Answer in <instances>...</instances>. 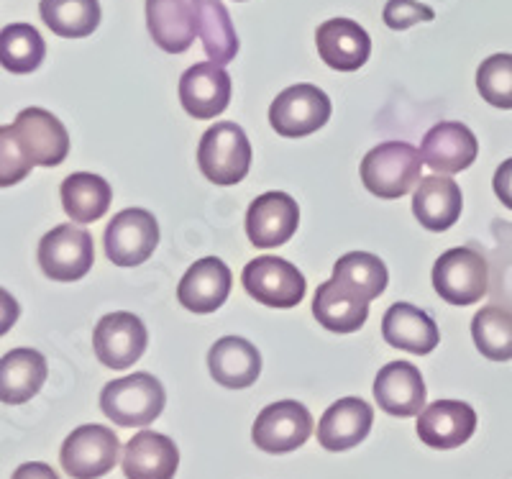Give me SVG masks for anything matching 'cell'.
I'll return each instance as SVG.
<instances>
[{"label": "cell", "instance_id": "1", "mask_svg": "<svg viewBox=\"0 0 512 479\" xmlns=\"http://www.w3.org/2000/svg\"><path fill=\"white\" fill-rule=\"evenodd\" d=\"M167 392L149 372H136L103 387L100 410L121 428H144L162 415Z\"/></svg>", "mask_w": 512, "mask_h": 479}, {"label": "cell", "instance_id": "2", "mask_svg": "<svg viewBox=\"0 0 512 479\" xmlns=\"http://www.w3.org/2000/svg\"><path fill=\"white\" fill-rule=\"evenodd\" d=\"M423 157L408 141H384L361 159V182L382 200H397L420 182Z\"/></svg>", "mask_w": 512, "mask_h": 479}, {"label": "cell", "instance_id": "3", "mask_svg": "<svg viewBox=\"0 0 512 479\" xmlns=\"http://www.w3.org/2000/svg\"><path fill=\"white\" fill-rule=\"evenodd\" d=\"M200 172L216 185H239L251 167V144L239 123L221 121L210 126L198 147Z\"/></svg>", "mask_w": 512, "mask_h": 479}, {"label": "cell", "instance_id": "4", "mask_svg": "<svg viewBox=\"0 0 512 479\" xmlns=\"http://www.w3.org/2000/svg\"><path fill=\"white\" fill-rule=\"evenodd\" d=\"M433 287L451 305H472L487 295V259L469 246H456L433 264Z\"/></svg>", "mask_w": 512, "mask_h": 479}, {"label": "cell", "instance_id": "5", "mask_svg": "<svg viewBox=\"0 0 512 479\" xmlns=\"http://www.w3.org/2000/svg\"><path fill=\"white\" fill-rule=\"evenodd\" d=\"M121 454V441L111 428L90 423L64 439L59 462L72 479H98L111 472Z\"/></svg>", "mask_w": 512, "mask_h": 479}, {"label": "cell", "instance_id": "6", "mask_svg": "<svg viewBox=\"0 0 512 479\" xmlns=\"http://www.w3.org/2000/svg\"><path fill=\"white\" fill-rule=\"evenodd\" d=\"M331 118V98L310 82L282 90L269 108V123L277 136L300 139L323 129Z\"/></svg>", "mask_w": 512, "mask_h": 479}, {"label": "cell", "instance_id": "7", "mask_svg": "<svg viewBox=\"0 0 512 479\" xmlns=\"http://www.w3.org/2000/svg\"><path fill=\"white\" fill-rule=\"evenodd\" d=\"M95 246L93 236L80 226L62 223L52 228L44 239L39 241V264L41 272L49 280L75 282L82 280L93 269Z\"/></svg>", "mask_w": 512, "mask_h": 479}, {"label": "cell", "instance_id": "8", "mask_svg": "<svg viewBox=\"0 0 512 479\" xmlns=\"http://www.w3.org/2000/svg\"><path fill=\"white\" fill-rule=\"evenodd\" d=\"M159 244V223L144 208H126L105 228V254L118 267H139Z\"/></svg>", "mask_w": 512, "mask_h": 479}, {"label": "cell", "instance_id": "9", "mask_svg": "<svg viewBox=\"0 0 512 479\" xmlns=\"http://www.w3.org/2000/svg\"><path fill=\"white\" fill-rule=\"evenodd\" d=\"M244 290L269 308H295L305 298L303 272L280 257H259L244 267Z\"/></svg>", "mask_w": 512, "mask_h": 479}, {"label": "cell", "instance_id": "10", "mask_svg": "<svg viewBox=\"0 0 512 479\" xmlns=\"http://www.w3.org/2000/svg\"><path fill=\"white\" fill-rule=\"evenodd\" d=\"M313 433V415L297 400H280L256 415L251 428V439L267 454H287L310 439Z\"/></svg>", "mask_w": 512, "mask_h": 479}, {"label": "cell", "instance_id": "11", "mask_svg": "<svg viewBox=\"0 0 512 479\" xmlns=\"http://www.w3.org/2000/svg\"><path fill=\"white\" fill-rule=\"evenodd\" d=\"M149 333L144 321L134 313H108L98 321L93 333L95 357L111 369H128L144 357Z\"/></svg>", "mask_w": 512, "mask_h": 479}, {"label": "cell", "instance_id": "12", "mask_svg": "<svg viewBox=\"0 0 512 479\" xmlns=\"http://www.w3.org/2000/svg\"><path fill=\"white\" fill-rule=\"evenodd\" d=\"M13 131L39 167H59L70 154V134L64 123L44 108H24L13 121Z\"/></svg>", "mask_w": 512, "mask_h": 479}, {"label": "cell", "instance_id": "13", "mask_svg": "<svg viewBox=\"0 0 512 479\" xmlns=\"http://www.w3.org/2000/svg\"><path fill=\"white\" fill-rule=\"evenodd\" d=\"M300 223L297 200L287 193H264L246 211V236L259 249H274L295 236Z\"/></svg>", "mask_w": 512, "mask_h": 479}, {"label": "cell", "instance_id": "14", "mask_svg": "<svg viewBox=\"0 0 512 479\" xmlns=\"http://www.w3.org/2000/svg\"><path fill=\"white\" fill-rule=\"evenodd\" d=\"M180 103L192 118H216L231 103V77L216 62L192 65L180 80Z\"/></svg>", "mask_w": 512, "mask_h": 479}, {"label": "cell", "instance_id": "15", "mask_svg": "<svg viewBox=\"0 0 512 479\" xmlns=\"http://www.w3.org/2000/svg\"><path fill=\"white\" fill-rule=\"evenodd\" d=\"M479 154V141L469 126L459 121H443L425 134L420 144V157L431 170L454 175L472 167Z\"/></svg>", "mask_w": 512, "mask_h": 479}, {"label": "cell", "instance_id": "16", "mask_svg": "<svg viewBox=\"0 0 512 479\" xmlns=\"http://www.w3.org/2000/svg\"><path fill=\"white\" fill-rule=\"evenodd\" d=\"M477 431V413L461 400H438L420 410L418 436L431 449H456Z\"/></svg>", "mask_w": 512, "mask_h": 479}, {"label": "cell", "instance_id": "17", "mask_svg": "<svg viewBox=\"0 0 512 479\" xmlns=\"http://www.w3.org/2000/svg\"><path fill=\"white\" fill-rule=\"evenodd\" d=\"M233 275L228 264L218 257H203L185 272L177 287V300L192 313L208 316L221 308L231 293Z\"/></svg>", "mask_w": 512, "mask_h": 479}, {"label": "cell", "instance_id": "18", "mask_svg": "<svg viewBox=\"0 0 512 479\" xmlns=\"http://www.w3.org/2000/svg\"><path fill=\"white\" fill-rule=\"evenodd\" d=\"M320 59L336 72H356L367 65L372 39L351 18H331L315 31Z\"/></svg>", "mask_w": 512, "mask_h": 479}, {"label": "cell", "instance_id": "19", "mask_svg": "<svg viewBox=\"0 0 512 479\" xmlns=\"http://www.w3.org/2000/svg\"><path fill=\"white\" fill-rule=\"evenodd\" d=\"M374 398L384 413L413 418L425 408L423 374L410 362H390L379 369L374 380Z\"/></svg>", "mask_w": 512, "mask_h": 479}, {"label": "cell", "instance_id": "20", "mask_svg": "<svg viewBox=\"0 0 512 479\" xmlns=\"http://www.w3.org/2000/svg\"><path fill=\"white\" fill-rule=\"evenodd\" d=\"M372 423V405L361 398L338 400L320 418L318 444L326 451H349L367 439Z\"/></svg>", "mask_w": 512, "mask_h": 479}, {"label": "cell", "instance_id": "21", "mask_svg": "<svg viewBox=\"0 0 512 479\" xmlns=\"http://www.w3.org/2000/svg\"><path fill=\"white\" fill-rule=\"evenodd\" d=\"M180 467V451L169 436L157 431H141L123 451L126 479H175Z\"/></svg>", "mask_w": 512, "mask_h": 479}, {"label": "cell", "instance_id": "22", "mask_svg": "<svg viewBox=\"0 0 512 479\" xmlns=\"http://www.w3.org/2000/svg\"><path fill=\"white\" fill-rule=\"evenodd\" d=\"M208 369L218 385L228 390L251 387L262 374V354L241 336H223L208 351Z\"/></svg>", "mask_w": 512, "mask_h": 479}, {"label": "cell", "instance_id": "23", "mask_svg": "<svg viewBox=\"0 0 512 479\" xmlns=\"http://www.w3.org/2000/svg\"><path fill=\"white\" fill-rule=\"evenodd\" d=\"M146 26L154 44L167 54H182L195 41V11L187 0H146Z\"/></svg>", "mask_w": 512, "mask_h": 479}, {"label": "cell", "instance_id": "24", "mask_svg": "<svg viewBox=\"0 0 512 479\" xmlns=\"http://www.w3.org/2000/svg\"><path fill=\"white\" fill-rule=\"evenodd\" d=\"M464 198L456 180L441 175H428L418 182L413 195V213L420 226L428 231H448L461 216Z\"/></svg>", "mask_w": 512, "mask_h": 479}, {"label": "cell", "instance_id": "25", "mask_svg": "<svg viewBox=\"0 0 512 479\" xmlns=\"http://www.w3.org/2000/svg\"><path fill=\"white\" fill-rule=\"evenodd\" d=\"M384 341L410 354H431L441 341L436 321L410 303H395L382 318Z\"/></svg>", "mask_w": 512, "mask_h": 479}, {"label": "cell", "instance_id": "26", "mask_svg": "<svg viewBox=\"0 0 512 479\" xmlns=\"http://www.w3.org/2000/svg\"><path fill=\"white\" fill-rule=\"evenodd\" d=\"M47 359L36 349H11L0 357V403H29L47 382Z\"/></svg>", "mask_w": 512, "mask_h": 479}, {"label": "cell", "instance_id": "27", "mask_svg": "<svg viewBox=\"0 0 512 479\" xmlns=\"http://www.w3.org/2000/svg\"><path fill=\"white\" fill-rule=\"evenodd\" d=\"M313 316L323 328L333 333H354L359 331L369 318V300L349 293L333 280L323 282L315 290Z\"/></svg>", "mask_w": 512, "mask_h": 479}, {"label": "cell", "instance_id": "28", "mask_svg": "<svg viewBox=\"0 0 512 479\" xmlns=\"http://www.w3.org/2000/svg\"><path fill=\"white\" fill-rule=\"evenodd\" d=\"M195 11V26L203 39L205 54L216 65H228L239 54V36L231 24L226 6L221 0H190Z\"/></svg>", "mask_w": 512, "mask_h": 479}, {"label": "cell", "instance_id": "29", "mask_svg": "<svg viewBox=\"0 0 512 479\" xmlns=\"http://www.w3.org/2000/svg\"><path fill=\"white\" fill-rule=\"evenodd\" d=\"M64 213L75 223H95L111 208L113 190L100 175L75 172L59 187Z\"/></svg>", "mask_w": 512, "mask_h": 479}, {"label": "cell", "instance_id": "30", "mask_svg": "<svg viewBox=\"0 0 512 479\" xmlns=\"http://www.w3.org/2000/svg\"><path fill=\"white\" fill-rule=\"evenodd\" d=\"M387 280L390 277H387V267L382 259L367 252L346 254L333 267V282L369 303L384 293Z\"/></svg>", "mask_w": 512, "mask_h": 479}, {"label": "cell", "instance_id": "31", "mask_svg": "<svg viewBox=\"0 0 512 479\" xmlns=\"http://www.w3.org/2000/svg\"><path fill=\"white\" fill-rule=\"evenodd\" d=\"M41 21L57 36L82 39L100 26L98 0H41Z\"/></svg>", "mask_w": 512, "mask_h": 479}, {"label": "cell", "instance_id": "32", "mask_svg": "<svg viewBox=\"0 0 512 479\" xmlns=\"http://www.w3.org/2000/svg\"><path fill=\"white\" fill-rule=\"evenodd\" d=\"M47 57V44L29 24H11L0 31V67L13 75H29L39 70Z\"/></svg>", "mask_w": 512, "mask_h": 479}, {"label": "cell", "instance_id": "33", "mask_svg": "<svg viewBox=\"0 0 512 479\" xmlns=\"http://www.w3.org/2000/svg\"><path fill=\"white\" fill-rule=\"evenodd\" d=\"M472 336L482 357L489 362L512 359V313L500 305H487L474 316Z\"/></svg>", "mask_w": 512, "mask_h": 479}, {"label": "cell", "instance_id": "34", "mask_svg": "<svg viewBox=\"0 0 512 479\" xmlns=\"http://www.w3.org/2000/svg\"><path fill=\"white\" fill-rule=\"evenodd\" d=\"M479 95L489 106L512 111V54H492L477 70Z\"/></svg>", "mask_w": 512, "mask_h": 479}, {"label": "cell", "instance_id": "35", "mask_svg": "<svg viewBox=\"0 0 512 479\" xmlns=\"http://www.w3.org/2000/svg\"><path fill=\"white\" fill-rule=\"evenodd\" d=\"M36 164L21 147L13 126H0V187L18 185L21 180L29 177Z\"/></svg>", "mask_w": 512, "mask_h": 479}, {"label": "cell", "instance_id": "36", "mask_svg": "<svg viewBox=\"0 0 512 479\" xmlns=\"http://www.w3.org/2000/svg\"><path fill=\"white\" fill-rule=\"evenodd\" d=\"M382 18L392 31H405L410 26L420 24V21H433L436 13H433V8L418 3V0H387Z\"/></svg>", "mask_w": 512, "mask_h": 479}, {"label": "cell", "instance_id": "37", "mask_svg": "<svg viewBox=\"0 0 512 479\" xmlns=\"http://www.w3.org/2000/svg\"><path fill=\"white\" fill-rule=\"evenodd\" d=\"M492 187H495V193L497 198L502 200V205H507V208L512 211V157L505 159V162L497 167Z\"/></svg>", "mask_w": 512, "mask_h": 479}, {"label": "cell", "instance_id": "38", "mask_svg": "<svg viewBox=\"0 0 512 479\" xmlns=\"http://www.w3.org/2000/svg\"><path fill=\"white\" fill-rule=\"evenodd\" d=\"M18 316H21V308H18L16 298H13L8 290L0 287V336H6V333L16 326Z\"/></svg>", "mask_w": 512, "mask_h": 479}, {"label": "cell", "instance_id": "39", "mask_svg": "<svg viewBox=\"0 0 512 479\" xmlns=\"http://www.w3.org/2000/svg\"><path fill=\"white\" fill-rule=\"evenodd\" d=\"M11 479H59V474L54 472L49 464L29 462V464H21V467L13 472Z\"/></svg>", "mask_w": 512, "mask_h": 479}]
</instances>
